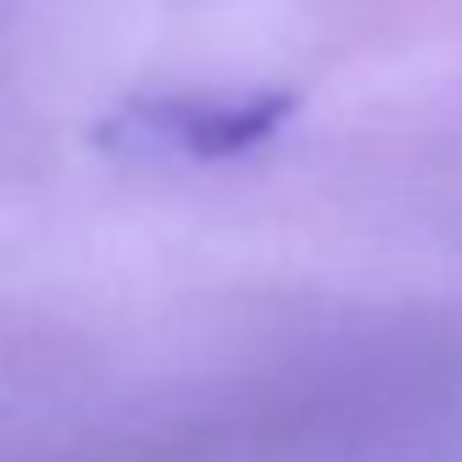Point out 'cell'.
Segmentation results:
<instances>
[{"mask_svg": "<svg viewBox=\"0 0 462 462\" xmlns=\"http://www.w3.org/2000/svg\"><path fill=\"white\" fill-rule=\"evenodd\" d=\"M294 115L289 93H245V98H147L125 104L104 142L115 152H163V158H235L283 131Z\"/></svg>", "mask_w": 462, "mask_h": 462, "instance_id": "obj_1", "label": "cell"}]
</instances>
